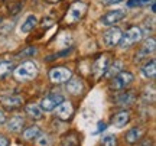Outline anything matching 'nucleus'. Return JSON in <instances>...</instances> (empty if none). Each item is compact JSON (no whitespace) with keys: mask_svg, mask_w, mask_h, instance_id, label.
<instances>
[{"mask_svg":"<svg viewBox=\"0 0 156 146\" xmlns=\"http://www.w3.org/2000/svg\"><path fill=\"white\" fill-rule=\"evenodd\" d=\"M13 74H15V78L19 81H29L38 75V67L32 61H25L19 67L15 68Z\"/></svg>","mask_w":156,"mask_h":146,"instance_id":"f257e3e1","label":"nucleus"},{"mask_svg":"<svg viewBox=\"0 0 156 146\" xmlns=\"http://www.w3.org/2000/svg\"><path fill=\"white\" fill-rule=\"evenodd\" d=\"M142 36H143L142 29L137 28V26H133V28L127 29L124 34H122V38L119 41V45H120V48H123V49L130 48V46H133L134 44L140 42Z\"/></svg>","mask_w":156,"mask_h":146,"instance_id":"f03ea898","label":"nucleus"},{"mask_svg":"<svg viewBox=\"0 0 156 146\" xmlns=\"http://www.w3.org/2000/svg\"><path fill=\"white\" fill-rule=\"evenodd\" d=\"M110 88L114 91H119V90H124L126 87L133 83V74L129 73V71H122L119 73L117 75H114L113 78H110Z\"/></svg>","mask_w":156,"mask_h":146,"instance_id":"7ed1b4c3","label":"nucleus"},{"mask_svg":"<svg viewBox=\"0 0 156 146\" xmlns=\"http://www.w3.org/2000/svg\"><path fill=\"white\" fill-rule=\"evenodd\" d=\"M85 13H87V5L84 2H75L68 9V13H67V16H65V22L75 23L78 20H81Z\"/></svg>","mask_w":156,"mask_h":146,"instance_id":"20e7f679","label":"nucleus"},{"mask_svg":"<svg viewBox=\"0 0 156 146\" xmlns=\"http://www.w3.org/2000/svg\"><path fill=\"white\" fill-rule=\"evenodd\" d=\"M126 16V10L124 9H114V10L107 12L104 16H101L100 22L104 26H114L116 23H119L120 20H123Z\"/></svg>","mask_w":156,"mask_h":146,"instance_id":"39448f33","label":"nucleus"},{"mask_svg":"<svg viewBox=\"0 0 156 146\" xmlns=\"http://www.w3.org/2000/svg\"><path fill=\"white\" fill-rule=\"evenodd\" d=\"M108 65H110V56H108V54H103V55L98 56L94 61L93 67H91V71H93L95 78H100L101 75L107 71Z\"/></svg>","mask_w":156,"mask_h":146,"instance_id":"423d86ee","label":"nucleus"},{"mask_svg":"<svg viewBox=\"0 0 156 146\" xmlns=\"http://www.w3.org/2000/svg\"><path fill=\"white\" fill-rule=\"evenodd\" d=\"M73 77V73L67 68H52L49 71V78L54 84H62L67 83Z\"/></svg>","mask_w":156,"mask_h":146,"instance_id":"0eeeda50","label":"nucleus"},{"mask_svg":"<svg viewBox=\"0 0 156 146\" xmlns=\"http://www.w3.org/2000/svg\"><path fill=\"white\" fill-rule=\"evenodd\" d=\"M62 101H65L64 96H61V94H51V96H46L41 100V109L45 110V112H51L56 106H59Z\"/></svg>","mask_w":156,"mask_h":146,"instance_id":"6e6552de","label":"nucleus"},{"mask_svg":"<svg viewBox=\"0 0 156 146\" xmlns=\"http://www.w3.org/2000/svg\"><path fill=\"white\" fill-rule=\"evenodd\" d=\"M122 38V30L119 28H110L107 29L103 35V42L107 46H116L119 45V41Z\"/></svg>","mask_w":156,"mask_h":146,"instance_id":"1a4fd4ad","label":"nucleus"},{"mask_svg":"<svg viewBox=\"0 0 156 146\" xmlns=\"http://www.w3.org/2000/svg\"><path fill=\"white\" fill-rule=\"evenodd\" d=\"M54 110H55V116L58 119H61V120H68L73 116V106L67 101H62L61 104L56 106Z\"/></svg>","mask_w":156,"mask_h":146,"instance_id":"9d476101","label":"nucleus"},{"mask_svg":"<svg viewBox=\"0 0 156 146\" xmlns=\"http://www.w3.org/2000/svg\"><path fill=\"white\" fill-rule=\"evenodd\" d=\"M67 90L68 93H71L73 96H80L84 90L83 81L77 77H71V78L67 81Z\"/></svg>","mask_w":156,"mask_h":146,"instance_id":"9b49d317","label":"nucleus"},{"mask_svg":"<svg viewBox=\"0 0 156 146\" xmlns=\"http://www.w3.org/2000/svg\"><path fill=\"white\" fill-rule=\"evenodd\" d=\"M155 48H156L155 39H153V38L147 39L145 45L142 46V49L137 52V55H136V61L139 62V61H142L143 58H147V56H149V54H153V52H155Z\"/></svg>","mask_w":156,"mask_h":146,"instance_id":"f8f14e48","label":"nucleus"},{"mask_svg":"<svg viewBox=\"0 0 156 146\" xmlns=\"http://www.w3.org/2000/svg\"><path fill=\"white\" fill-rule=\"evenodd\" d=\"M130 122V114H129L127 110H123V112L117 113L116 116L112 119V123L116 126V127H119V129H122V127H124L126 124Z\"/></svg>","mask_w":156,"mask_h":146,"instance_id":"ddd939ff","label":"nucleus"},{"mask_svg":"<svg viewBox=\"0 0 156 146\" xmlns=\"http://www.w3.org/2000/svg\"><path fill=\"white\" fill-rule=\"evenodd\" d=\"M143 133H145V130L142 127H133V129H130L126 133V141L130 145H134V143H137L140 141V137L143 136Z\"/></svg>","mask_w":156,"mask_h":146,"instance_id":"4468645a","label":"nucleus"},{"mask_svg":"<svg viewBox=\"0 0 156 146\" xmlns=\"http://www.w3.org/2000/svg\"><path fill=\"white\" fill-rule=\"evenodd\" d=\"M134 98H136L134 93H132V91H126V93H122V94L117 96L116 104H119V106H130V104L134 101Z\"/></svg>","mask_w":156,"mask_h":146,"instance_id":"2eb2a0df","label":"nucleus"},{"mask_svg":"<svg viewBox=\"0 0 156 146\" xmlns=\"http://www.w3.org/2000/svg\"><path fill=\"white\" fill-rule=\"evenodd\" d=\"M23 124H25V120L23 117L20 116H15V117H12L9 122H7V129L10 130V132H20L23 127Z\"/></svg>","mask_w":156,"mask_h":146,"instance_id":"dca6fc26","label":"nucleus"},{"mask_svg":"<svg viewBox=\"0 0 156 146\" xmlns=\"http://www.w3.org/2000/svg\"><path fill=\"white\" fill-rule=\"evenodd\" d=\"M36 16L35 15H29L25 20H23V23H22V26H20V32L22 34H29L32 29L36 26Z\"/></svg>","mask_w":156,"mask_h":146,"instance_id":"f3484780","label":"nucleus"},{"mask_svg":"<svg viewBox=\"0 0 156 146\" xmlns=\"http://www.w3.org/2000/svg\"><path fill=\"white\" fill-rule=\"evenodd\" d=\"M26 113L32 119H35V120H41V119L44 117V110L38 104H28L26 106Z\"/></svg>","mask_w":156,"mask_h":146,"instance_id":"a211bd4d","label":"nucleus"},{"mask_svg":"<svg viewBox=\"0 0 156 146\" xmlns=\"http://www.w3.org/2000/svg\"><path fill=\"white\" fill-rule=\"evenodd\" d=\"M142 74L145 75L146 78H153L156 75V62L155 59H151L149 62H146L145 65L142 67Z\"/></svg>","mask_w":156,"mask_h":146,"instance_id":"6ab92c4d","label":"nucleus"},{"mask_svg":"<svg viewBox=\"0 0 156 146\" xmlns=\"http://www.w3.org/2000/svg\"><path fill=\"white\" fill-rule=\"evenodd\" d=\"M23 103L22 97L19 96H10V97H6V98H2V104L6 106L7 109H15V107H19Z\"/></svg>","mask_w":156,"mask_h":146,"instance_id":"aec40b11","label":"nucleus"},{"mask_svg":"<svg viewBox=\"0 0 156 146\" xmlns=\"http://www.w3.org/2000/svg\"><path fill=\"white\" fill-rule=\"evenodd\" d=\"M122 62L120 61H116V62H113V64H110L108 65V68H107V71L104 74L107 75V78H113L114 75H117V74L122 71Z\"/></svg>","mask_w":156,"mask_h":146,"instance_id":"412c9836","label":"nucleus"},{"mask_svg":"<svg viewBox=\"0 0 156 146\" xmlns=\"http://www.w3.org/2000/svg\"><path fill=\"white\" fill-rule=\"evenodd\" d=\"M13 71V64L9 61H0V80L6 78Z\"/></svg>","mask_w":156,"mask_h":146,"instance_id":"4be33fe9","label":"nucleus"},{"mask_svg":"<svg viewBox=\"0 0 156 146\" xmlns=\"http://www.w3.org/2000/svg\"><path fill=\"white\" fill-rule=\"evenodd\" d=\"M41 133H42V132H41L39 127L32 126V127H29L28 130H25V132H23V137H25L26 141H34V139H36Z\"/></svg>","mask_w":156,"mask_h":146,"instance_id":"5701e85b","label":"nucleus"},{"mask_svg":"<svg viewBox=\"0 0 156 146\" xmlns=\"http://www.w3.org/2000/svg\"><path fill=\"white\" fill-rule=\"evenodd\" d=\"M101 146H117V137L114 135H107L103 137Z\"/></svg>","mask_w":156,"mask_h":146,"instance_id":"b1692460","label":"nucleus"},{"mask_svg":"<svg viewBox=\"0 0 156 146\" xmlns=\"http://www.w3.org/2000/svg\"><path fill=\"white\" fill-rule=\"evenodd\" d=\"M152 2L153 0H129L127 6L129 7H142V6H147Z\"/></svg>","mask_w":156,"mask_h":146,"instance_id":"393cba45","label":"nucleus"},{"mask_svg":"<svg viewBox=\"0 0 156 146\" xmlns=\"http://www.w3.org/2000/svg\"><path fill=\"white\" fill-rule=\"evenodd\" d=\"M62 145L64 146H78V139H77V136L74 135H67V137L64 139V142H62Z\"/></svg>","mask_w":156,"mask_h":146,"instance_id":"a878e982","label":"nucleus"},{"mask_svg":"<svg viewBox=\"0 0 156 146\" xmlns=\"http://www.w3.org/2000/svg\"><path fill=\"white\" fill-rule=\"evenodd\" d=\"M36 52H38V49H36V48H34V46H29V48H26V49H23L22 52H19V54H17V58H26V56L35 55Z\"/></svg>","mask_w":156,"mask_h":146,"instance_id":"bb28decb","label":"nucleus"},{"mask_svg":"<svg viewBox=\"0 0 156 146\" xmlns=\"http://www.w3.org/2000/svg\"><path fill=\"white\" fill-rule=\"evenodd\" d=\"M35 141H36V145L38 146H49V139H48V136L44 135V133H41Z\"/></svg>","mask_w":156,"mask_h":146,"instance_id":"cd10ccee","label":"nucleus"},{"mask_svg":"<svg viewBox=\"0 0 156 146\" xmlns=\"http://www.w3.org/2000/svg\"><path fill=\"white\" fill-rule=\"evenodd\" d=\"M104 5L110 6V5H117V3H122V2H124V0H101Z\"/></svg>","mask_w":156,"mask_h":146,"instance_id":"c85d7f7f","label":"nucleus"},{"mask_svg":"<svg viewBox=\"0 0 156 146\" xmlns=\"http://www.w3.org/2000/svg\"><path fill=\"white\" fill-rule=\"evenodd\" d=\"M0 146H9V141L2 135H0Z\"/></svg>","mask_w":156,"mask_h":146,"instance_id":"c756f323","label":"nucleus"},{"mask_svg":"<svg viewBox=\"0 0 156 146\" xmlns=\"http://www.w3.org/2000/svg\"><path fill=\"white\" fill-rule=\"evenodd\" d=\"M52 19H51V17H46V19H44V22H42V26H51V25H52Z\"/></svg>","mask_w":156,"mask_h":146,"instance_id":"7c9ffc66","label":"nucleus"},{"mask_svg":"<svg viewBox=\"0 0 156 146\" xmlns=\"http://www.w3.org/2000/svg\"><path fill=\"white\" fill-rule=\"evenodd\" d=\"M107 124L104 123V122H98V129H97V132H103V130H106Z\"/></svg>","mask_w":156,"mask_h":146,"instance_id":"2f4dec72","label":"nucleus"},{"mask_svg":"<svg viewBox=\"0 0 156 146\" xmlns=\"http://www.w3.org/2000/svg\"><path fill=\"white\" fill-rule=\"evenodd\" d=\"M140 146H152V142L151 141H145Z\"/></svg>","mask_w":156,"mask_h":146,"instance_id":"473e14b6","label":"nucleus"},{"mask_svg":"<svg viewBox=\"0 0 156 146\" xmlns=\"http://www.w3.org/2000/svg\"><path fill=\"white\" fill-rule=\"evenodd\" d=\"M5 120H6V119H5V114L0 112V123H5Z\"/></svg>","mask_w":156,"mask_h":146,"instance_id":"72a5a7b5","label":"nucleus"},{"mask_svg":"<svg viewBox=\"0 0 156 146\" xmlns=\"http://www.w3.org/2000/svg\"><path fill=\"white\" fill-rule=\"evenodd\" d=\"M48 2H51V3H55V2H61V0H48Z\"/></svg>","mask_w":156,"mask_h":146,"instance_id":"f704fd0d","label":"nucleus"},{"mask_svg":"<svg viewBox=\"0 0 156 146\" xmlns=\"http://www.w3.org/2000/svg\"><path fill=\"white\" fill-rule=\"evenodd\" d=\"M0 23H2V19H0Z\"/></svg>","mask_w":156,"mask_h":146,"instance_id":"c9c22d12","label":"nucleus"}]
</instances>
